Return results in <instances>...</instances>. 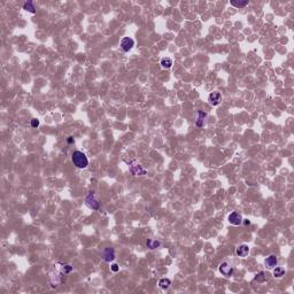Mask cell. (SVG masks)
I'll return each instance as SVG.
<instances>
[{
  "mask_svg": "<svg viewBox=\"0 0 294 294\" xmlns=\"http://www.w3.org/2000/svg\"><path fill=\"white\" fill-rule=\"evenodd\" d=\"M71 160H72V163L79 168V169H84L86 167L89 166V160L84 153H82L81 151H75L72 153V156H71Z\"/></svg>",
  "mask_w": 294,
  "mask_h": 294,
  "instance_id": "6da1fadb",
  "label": "cell"
},
{
  "mask_svg": "<svg viewBox=\"0 0 294 294\" xmlns=\"http://www.w3.org/2000/svg\"><path fill=\"white\" fill-rule=\"evenodd\" d=\"M208 101L211 106H218L221 104V101H222V94L219 92H217V91H214V92H211L209 94Z\"/></svg>",
  "mask_w": 294,
  "mask_h": 294,
  "instance_id": "7a4b0ae2",
  "label": "cell"
},
{
  "mask_svg": "<svg viewBox=\"0 0 294 294\" xmlns=\"http://www.w3.org/2000/svg\"><path fill=\"white\" fill-rule=\"evenodd\" d=\"M121 48L123 50L124 52H129L130 50H132V47L134 46V42H133L132 38L130 37H124L122 40H121Z\"/></svg>",
  "mask_w": 294,
  "mask_h": 294,
  "instance_id": "3957f363",
  "label": "cell"
},
{
  "mask_svg": "<svg viewBox=\"0 0 294 294\" xmlns=\"http://www.w3.org/2000/svg\"><path fill=\"white\" fill-rule=\"evenodd\" d=\"M228 219H229V223L232 224V225H239V224L242 223L241 215L239 213H237V211H233V213L230 214Z\"/></svg>",
  "mask_w": 294,
  "mask_h": 294,
  "instance_id": "277c9868",
  "label": "cell"
},
{
  "mask_svg": "<svg viewBox=\"0 0 294 294\" xmlns=\"http://www.w3.org/2000/svg\"><path fill=\"white\" fill-rule=\"evenodd\" d=\"M85 201H86V204H87V206H89L90 208H92V209H99V202H98V200L95 199L94 194H93L92 192H91L90 194L86 197Z\"/></svg>",
  "mask_w": 294,
  "mask_h": 294,
  "instance_id": "5b68a950",
  "label": "cell"
},
{
  "mask_svg": "<svg viewBox=\"0 0 294 294\" xmlns=\"http://www.w3.org/2000/svg\"><path fill=\"white\" fill-rule=\"evenodd\" d=\"M219 272L223 276H225V277H230V276H232L233 274V268L230 266L229 263L223 262V263L221 264V266H219Z\"/></svg>",
  "mask_w": 294,
  "mask_h": 294,
  "instance_id": "8992f818",
  "label": "cell"
},
{
  "mask_svg": "<svg viewBox=\"0 0 294 294\" xmlns=\"http://www.w3.org/2000/svg\"><path fill=\"white\" fill-rule=\"evenodd\" d=\"M102 256H104V260L106 262H110L115 259V251L114 248L112 247H107L104 252H102Z\"/></svg>",
  "mask_w": 294,
  "mask_h": 294,
  "instance_id": "52a82bcc",
  "label": "cell"
},
{
  "mask_svg": "<svg viewBox=\"0 0 294 294\" xmlns=\"http://www.w3.org/2000/svg\"><path fill=\"white\" fill-rule=\"evenodd\" d=\"M236 253H237V255L239 256V257H246V256L249 254V247L247 246V245H240V246L236 249Z\"/></svg>",
  "mask_w": 294,
  "mask_h": 294,
  "instance_id": "ba28073f",
  "label": "cell"
},
{
  "mask_svg": "<svg viewBox=\"0 0 294 294\" xmlns=\"http://www.w3.org/2000/svg\"><path fill=\"white\" fill-rule=\"evenodd\" d=\"M197 121H195V124H197V127H199V128H201L202 125L204 124V119H206V117H207V114L204 113V112H198L197 113Z\"/></svg>",
  "mask_w": 294,
  "mask_h": 294,
  "instance_id": "9c48e42d",
  "label": "cell"
},
{
  "mask_svg": "<svg viewBox=\"0 0 294 294\" xmlns=\"http://www.w3.org/2000/svg\"><path fill=\"white\" fill-rule=\"evenodd\" d=\"M277 263H278V260H277V256L276 255H270V256L266 257V268H269V269L275 268V266H277Z\"/></svg>",
  "mask_w": 294,
  "mask_h": 294,
  "instance_id": "30bf717a",
  "label": "cell"
},
{
  "mask_svg": "<svg viewBox=\"0 0 294 294\" xmlns=\"http://www.w3.org/2000/svg\"><path fill=\"white\" fill-rule=\"evenodd\" d=\"M131 174L134 176H142L146 174V170L142 169L140 166H132L131 167Z\"/></svg>",
  "mask_w": 294,
  "mask_h": 294,
  "instance_id": "8fae6325",
  "label": "cell"
},
{
  "mask_svg": "<svg viewBox=\"0 0 294 294\" xmlns=\"http://www.w3.org/2000/svg\"><path fill=\"white\" fill-rule=\"evenodd\" d=\"M161 66L163 68H166V69H169V68L172 67V60L170 57H163L161 60Z\"/></svg>",
  "mask_w": 294,
  "mask_h": 294,
  "instance_id": "7c38bea8",
  "label": "cell"
},
{
  "mask_svg": "<svg viewBox=\"0 0 294 294\" xmlns=\"http://www.w3.org/2000/svg\"><path fill=\"white\" fill-rule=\"evenodd\" d=\"M159 285H160V287H161L162 289H167L170 287L171 281L168 279V278H162V279L159 281Z\"/></svg>",
  "mask_w": 294,
  "mask_h": 294,
  "instance_id": "4fadbf2b",
  "label": "cell"
},
{
  "mask_svg": "<svg viewBox=\"0 0 294 294\" xmlns=\"http://www.w3.org/2000/svg\"><path fill=\"white\" fill-rule=\"evenodd\" d=\"M23 9H25L27 12H30V13H32V14L36 13V8H35V6H33V4L31 1H27V2L24 4Z\"/></svg>",
  "mask_w": 294,
  "mask_h": 294,
  "instance_id": "5bb4252c",
  "label": "cell"
},
{
  "mask_svg": "<svg viewBox=\"0 0 294 294\" xmlns=\"http://www.w3.org/2000/svg\"><path fill=\"white\" fill-rule=\"evenodd\" d=\"M284 274H285V270H284V268H281V266H276V269L274 270V276H275L276 278L283 277Z\"/></svg>",
  "mask_w": 294,
  "mask_h": 294,
  "instance_id": "9a60e30c",
  "label": "cell"
},
{
  "mask_svg": "<svg viewBox=\"0 0 294 294\" xmlns=\"http://www.w3.org/2000/svg\"><path fill=\"white\" fill-rule=\"evenodd\" d=\"M230 4H231L232 6H234V7L241 8V7H245L246 5H248V0H245V1H236V0H231Z\"/></svg>",
  "mask_w": 294,
  "mask_h": 294,
  "instance_id": "2e32d148",
  "label": "cell"
},
{
  "mask_svg": "<svg viewBox=\"0 0 294 294\" xmlns=\"http://www.w3.org/2000/svg\"><path fill=\"white\" fill-rule=\"evenodd\" d=\"M147 246L149 247L151 249H154V248L160 246V242L156 241V240H147Z\"/></svg>",
  "mask_w": 294,
  "mask_h": 294,
  "instance_id": "e0dca14e",
  "label": "cell"
},
{
  "mask_svg": "<svg viewBox=\"0 0 294 294\" xmlns=\"http://www.w3.org/2000/svg\"><path fill=\"white\" fill-rule=\"evenodd\" d=\"M30 124H31V127H32V128H38V127H39V121L37 119H31V123H30Z\"/></svg>",
  "mask_w": 294,
  "mask_h": 294,
  "instance_id": "ac0fdd59",
  "label": "cell"
},
{
  "mask_svg": "<svg viewBox=\"0 0 294 294\" xmlns=\"http://www.w3.org/2000/svg\"><path fill=\"white\" fill-rule=\"evenodd\" d=\"M71 270H72L71 266H63V268H62V272H64V274H69Z\"/></svg>",
  "mask_w": 294,
  "mask_h": 294,
  "instance_id": "d6986e66",
  "label": "cell"
},
{
  "mask_svg": "<svg viewBox=\"0 0 294 294\" xmlns=\"http://www.w3.org/2000/svg\"><path fill=\"white\" fill-rule=\"evenodd\" d=\"M112 270L114 271V272H117V271H119V266H117V264H113V266H112Z\"/></svg>",
  "mask_w": 294,
  "mask_h": 294,
  "instance_id": "ffe728a7",
  "label": "cell"
},
{
  "mask_svg": "<svg viewBox=\"0 0 294 294\" xmlns=\"http://www.w3.org/2000/svg\"><path fill=\"white\" fill-rule=\"evenodd\" d=\"M72 141H74V137H69V139H68V142H69V144H71Z\"/></svg>",
  "mask_w": 294,
  "mask_h": 294,
  "instance_id": "44dd1931",
  "label": "cell"
},
{
  "mask_svg": "<svg viewBox=\"0 0 294 294\" xmlns=\"http://www.w3.org/2000/svg\"><path fill=\"white\" fill-rule=\"evenodd\" d=\"M244 221H245V222H244V223L246 224V225H248V224L251 223V222H249V221H248V219H244Z\"/></svg>",
  "mask_w": 294,
  "mask_h": 294,
  "instance_id": "7402d4cb",
  "label": "cell"
}]
</instances>
